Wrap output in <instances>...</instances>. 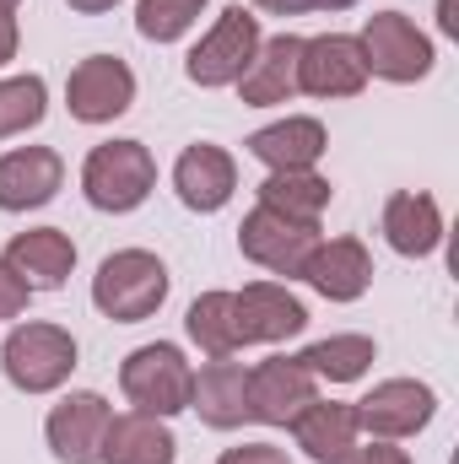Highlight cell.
<instances>
[{
    "label": "cell",
    "instance_id": "cell-1",
    "mask_svg": "<svg viewBox=\"0 0 459 464\" xmlns=\"http://www.w3.org/2000/svg\"><path fill=\"white\" fill-rule=\"evenodd\" d=\"M93 303L114 324H141L168 303V265L146 248H119L93 276Z\"/></svg>",
    "mask_w": 459,
    "mask_h": 464
},
{
    "label": "cell",
    "instance_id": "cell-2",
    "mask_svg": "<svg viewBox=\"0 0 459 464\" xmlns=\"http://www.w3.org/2000/svg\"><path fill=\"white\" fill-rule=\"evenodd\" d=\"M151 184H157V157L141 140H103L82 162V195H87V206H98L109 217L135 211L151 195Z\"/></svg>",
    "mask_w": 459,
    "mask_h": 464
},
{
    "label": "cell",
    "instance_id": "cell-3",
    "mask_svg": "<svg viewBox=\"0 0 459 464\" xmlns=\"http://www.w3.org/2000/svg\"><path fill=\"white\" fill-rule=\"evenodd\" d=\"M190 383H195V367L184 362V351L173 341H151V346H135L119 367V389L135 411L146 416H179L190 411Z\"/></svg>",
    "mask_w": 459,
    "mask_h": 464
},
{
    "label": "cell",
    "instance_id": "cell-4",
    "mask_svg": "<svg viewBox=\"0 0 459 464\" xmlns=\"http://www.w3.org/2000/svg\"><path fill=\"white\" fill-rule=\"evenodd\" d=\"M0 367L11 378V389L22 394H54L71 372H76V335L60 324H16L0 346Z\"/></svg>",
    "mask_w": 459,
    "mask_h": 464
},
{
    "label": "cell",
    "instance_id": "cell-5",
    "mask_svg": "<svg viewBox=\"0 0 459 464\" xmlns=\"http://www.w3.org/2000/svg\"><path fill=\"white\" fill-rule=\"evenodd\" d=\"M356 49H362V65L367 76L378 82H395V87H411L422 76H433V38L405 16V11H378L362 22L356 33Z\"/></svg>",
    "mask_w": 459,
    "mask_h": 464
},
{
    "label": "cell",
    "instance_id": "cell-6",
    "mask_svg": "<svg viewBox=\"0 0 459 464\" xmlns=\"http://www.w3.org/2000/svg\"><path fill=\"white\" fill-rule=\"evenodd\" d=\"M259 16L249 11V5H228L217 22H211V33L190 49V60H184V76L195 82V87H238V76L249 71V60H254V49H259Z\"/></svg>",
    "mask_w": 459,
    "mask_h": 464
},
{
    "label": "cell",
    "instance_id": "cell-7",
    "mask_svg": "<svg viewBox=\"0 0 459 464\" xmlns=\"http://www.w3.org/2000/svg\"><path fill=\"white\" fill-rule=\"evenodd\" d=\"M433 411H438V394L422 378H384L356 400V427L367 438L400 443V438H416L433 421Z\"/></svg>",
    "mask_w": 459,
    "mask_h": 464
},
{
    "label": "cell",
    "instance_id": "cell-8",
    "mask_svg": "<svg viewBox=\"0 0 459 464\" xmlns=\"http://www.w3.org/2000/svg\"><path fill=\"white\" fill-rule=\"evenodd\" d=\"M319 400V378L298 356H265L249 367V416L265 427H292L303 405Z\"/></svg>",
    "mask_w": 459,
    "mask_h": 464
},
{
    "label": "cell",
    "instance_id": "cell-9",
    "mask_svg": "<svg viewBox=\"0 0 459 464\" xmlns=\"http://www.w3.org/2000/svg\"><path fill=\"white\" fill-rule=\"evenodd\" d=\"M65 103L82 124H114L135 103V71L119 54H87L65 82Z\"/></svg>",
    "mask_w": 459,
    "mask_h": 464
},
{
    "label": "cell",
    "instance_id": "cell-10",
    "mask_svg": "<svg viewBox=\"0 0 459 464\" xmlns=\"http://www.w3.org/2000/svg\"><path fill=\"white\" fill-rule=\"evenodd\" d=\"M109 421H114V405H109L103 394L82 389V394H65V400L49 411L44 438H49V449H54L60 464H98L103 459V432H109Z\"/></svg>",
    "mask_w": 459,
    "mask_h": 464
},
{
    "label": "cell",
    "instance_id": "cell-11",
    "mask_svg": "<svg viewBox=\"0 0 459 464\" xmlns=\"http://www.w3.org/2000/svg\"><path fill=\"white\" fill-rule=\"evenodd\" d=\"M314 243H319V227L287 222V217H276V211H265V206H254V211L243 217V227H238L243 259H254V265L270 270V276H303Z\"/></svg>",
    "mask_w": 459,
    "mask_h": 464
},
{
    "label": "cell",
    "instance_id": "cell-12",
    "mask_svg": "<svg viewBox=\"0 0 459 464\" xmlns=\"http://www.w3.org/2000/svg\"><path fill=\"white\" fill-rule=\"evenodd\" d=\"M367 87V65L351 33H319L303 38V60H298V92L308 98H356Z\"/></svg>",
    "mask_w": 459,
    "mask_h": 464
},
{
    "label": "cell",
    "instance_id": "cell-13",
    "mask_svg": "<svg viewBox=\"0 0 459 464\" xmlns=\"http://www.w3.org/2000/svg\"><path fill=\"white\" fill-rule=\"evenodd\" d=\"M232 319H238L243 346H276L308 324V308H303V297H292L276 281H249L243 292H232Z\"/></svg>",
    "mask_w": 459,
    "mask_h": 464
},
{
    "label": "cell",
    "instance_id": "cell-14",
    "mask_svg": "<svg viewBox=\"0 0 459 464\" xmlns=\"http://www.w3.org/2000/svg\"><path fill=\"white\" fill-rule=\"evenodd\" d=\"M0 259L27 292H60L71 281V270H76V243L60 227H27L5 243Z\"/></svg>",
    "mask_w": 459,
    "mask_h": 464
},
{
    "label": "cell",
    "instance_id": "cell-15",
    "mask_svg": "<svg viewBox=\"0 0 459 464\" xmlns=\"http://www.w3.org/2000/svg\"><path fill=\"white\" fill-rule=\"evenodd\" d=\"M298 60H303V38L298 33H276V38H259L249 71L238 76V98L249 109H276V103H292L298 98Z\"/></svg>",
    "mask_w": 459,
    "mask_h": 464
},
{
    "label": "cell",
    "instance_id": "cell-16",
    "mask_svg": "<svg viewBox=\"0 0 459 464\" xmlns=\"http://www.w3.org/2000/svg\"><path fill=\"white\" fill-rule=\"evenodd\" d=\"M303 281L330 303H356L373 286V254L362 237H319L303 265Z\"/></svg>",
    "mask_w": 459,
    "mask_h": 464
},
{
    "label": "cell",
    "instance_id": "cell-17",
    "mask_svg": "<svg viewBox=\"0 0 459 464\" xmlns=\"http://www.w3.org/2000/svg\"><path fill=\"white\" fill-rule=\"evenodd\" d=\"M65 162L49 146H16L0 157V211H38L60 195Z\"/></svg>",
    "mask_w": 459,
    "mask_h": 464
},
{
    "label": "cell",
    "instance_id": "cell-18",
    "mask_svg": "<svg viewBox=\"0 0 459 464\" xmlns=\"http://www.w3.org/2000/svg\"><path fill=\"white\" fill-rule=\"evenodd\" d=\"M173 189H179V200H184L190 211L211 217V211H222V206H228L232 189H238V162H232L222 146L195 140V146L173 162Z\"/></svg>",
    "mask_w": 459,
    "mask_h": 464
},
{
    "label": "cell",
    "instance_id": "cell-19",
    "mask_svg": "<svg viewBox=\"0 0 459 464\" xmlns=\"http://www.w3.org/2000/svg\"><path fill=\"white\" fill-rule=\"evenodd\" d=\"M190 411H200V421L217 427V432L254 421L249 416V367L232 362V356H211L190 383Z\"/></svg>",
    "mask_w": 459,
    "mask_h": 464
},
{
    "label": "cell",
    "instance_id": "cell-20",
    "mask_svg": "<svg viewBox=\"0 0 459 464\" xmlns=\"http://www.w3.org/2000/svg\"><path fill=\"white\" fill-rule=\"evenodd\" d=\"M384 237L405 259L438 254V243H444V211H438V200L422 195V189H395L384 200Z\"/></svg>",
    "mask_w": 459,
    "mask_h": 464
},
{
    "label": "cell",
    "instance_id": "cell-21",
    "mask_svg": "<svg viewBox=\"0 0 459 464\" xmlns=\"http://www.w3.org/2000/svg\"><path fill=\"white\" fill-rule=\"evenodd\" d=\"M249 151H254L270 173H287V168H314V162L330 151V135H325L319 119L287 114V119H276V124H265V130H254V135H249Z\"/></svg>",
    "mask_w": 459,
    "mask_h": 464
},
{
    "label": "cell",
    "instance_id": "cell-22",
    "mask_svg": "<svg viewBox=\"0 0 459 464\" xmlns=\"http://www.w3.org/2000/svg\"><path fill=\"white\" fill-rule=\"evenodd\" d=\"M179 459V438L168 432L162 416L146 411H124L103 432V459L98 464H173Z\"/></svg>",
    "mask_w": 459,
    "mask_h": 464
},
{
    "label": "cell",
    "instance_id": "cell-23",
    "mask_svg": "<svg viewBox=\"0 0 459 464\" xmlns=\"http://www.w3.org/2000/svg\"><path fill=\"white\" fill-rule=\"evenodd\" d=\"M292 432H298V449L308 454L314 464H336L356 443V405H341V400H314V405H303L298 411V421H292Z\"/></svg>",
    "mask_w": 459,
    "mask_h": 464
},
{
    "label": "cell",
    "instance_id": "cell-24",
    "mask_svg": "<svg viewBox=\"0 0 459 464\" xmlns=\"http://www.w3.org/2000/svg\"><path fill=\"white\" fill-rule=\"evenodd\" d=\"M259 206L287 217V222H303V227H319L325 206H330V179H319L314 168H287V173H270L259 184Z\"/></svg>",
    "mask_w": 459,
    "mask_h": 464
},
{
    "label": "cell",
    "instance_id": "cell-25",
    "mask_svg": "<svg viewBox=\"0 0 459 464\" xmlns=\"http://www.w3.org/2000/svg\"><path fill=\"white\" fill-rule=\"evenodd\" d=\"M373 356H378V346L367 335H330V341H314L298 362L325 383H356L373 367Z\"/></svg>",
    "mask_w": 459,
    "mask_h": 464
},
{
    "label": "cell",
    "instance_id": "cell-26",
    "mask_svg": "<svg viewBox=\"0 0 459 464\" xmlns=\"http://www.w3.org/2000/svg\"><path fill=\"white\" fill-rule=\"evenodd\" d=\"M184 330H190V341L206 351V356H232V351L243 346L238 341V319H232V292L195 297L190 314H184Z\"/></svg>",
    "mask_w": 459,
    "mask_h": 464
},
{
    "label": "cell",
    "instance_id": "cell-27",
    "mask_svg": "<svg viewBox=\"0 0 459 464\" xmlns=\"http://www.w3.org/2000/svg\"><path fill=\"white\" fill-rule=\"evenodd\" d=\"M49 114V87H44V76H5L0 82V140H11V135H27L33 124H44Z\"/></svg>",
    "mask_w": 459,
    "mask_h": 464
},
{
    "label": "cell",
    "instance_id": "cell-28",
    "mask_svg": "<svg viewBox=\"0 0 459 464\" xmlns=\"http://www.w3.org/2000/svg\"><path fill=\"white\" fill-rule=\"evenodd\" d=\"M206 0H135V33L151 44H173L200 22Z\"/></svg>",
    "mask_w": 459,
    "mask_h": 464
},
{
    "label": "cell",
    "instance_id": "cell-29",
    "mask_svg": "<svg viewBox=\"0 0 459 464\" xmlns=\"http://www.w3.org/2000/svg\"><path fill=\"white\" fill-rule=\"evenodd\" d=\"M336 464H411V454L395 449V443H384V438H373V443H351Z\"/></svg>",
    "mask_w": 459,
    "mask_h": 464
},
{
    "label": "cell",
    "instance_id": "cell-30",
    "mask_svg": "<svg viewBox=\"0 0 459 464\" xmlns=\"http://www.w3.org/2000/svg\"><path fill=\"white\" fill-rule=\"evenodd\" d=\"M217 464H292L276 443H238V449H228Z\"/></svg>",
    "mask_w": 459,
    "mask_h": 464
},
{
    "label": "cell",
    "instance_id": "cell-31",
    "mask_svg": "<svg viewBox=\"0 0 459 464\" xmlns=\"http://www.w3.org/2000/svg\"><path fill=\"white\" fill-rule=\"evenodd\" d=\"M27 297H33V292H27V286L5 270V259H0V319H16V314L27 308Z\"/></svg>",
    "mask_w": 459,
    "mask_h": 464
},
{
    "label": "cell",
    "instance_id": "cell-32",
    "mask_svg": "<svg viewBox=\"0 0 459 464\" xmlns=\"http://www.w3.org/2000/svg\"><path fill=\"white\" fill-rule=\"evenodd\" d=\"M16 44H22L16 16H11V11H0V65H11V60H16Z\"/></svg>",
    "mask_w": 459,
    "mask_h": 464
},
{
    "label": "cell",
    "instance_id": "cell-33",
    "mask_svg": "<svg viewBox=\"0 0 459 464\" xmlns=\"http://www.w3.org/2000/svg\"><path fill=\"white\" fill-rule=\"evenodd\" d=\"M259 11H270V16H303L308 11V0H254Z\"/></svg>",
    "mask_w": 459,
    "mask_h": 464
},
{
    "label": "cell",
    "instance_id": "cell-34",
    "mask_svg": "<svg viewBox=\"0 0 459 464\" xmlns=\"http://www.w3.org/2000/svg\"><path fill=\"white\" fill-rule=\"evenodd\" d=\"M438 27L449 38H459V0H438Z\"/></svg>",
    "mask_w": 459,
    "mask_h": 464
},
{
    "label": "cell",
    "instance_id": "cell-35",
    "mask_svg": "<svg viewBox=\"0 0 459 464\" xmlns=\"http://www.w3.org/2000/svg\"><path fill=\"white\" fill-rule=\"evenodd\" d=\"M71 11H82V16H98V11H114L119 0H65Z\"/></svg>",
    "mask_w": 459,
    "mask_h": 464
},
{
    "label": "cell",
    "instance_id": "cell-36",
    "mask_svg": "<svg viewBox=\"0 0 459 464\" xmlns=\"http://www.w3.org/2000/svg\"><path fill=\"white\" fill-rule=\"evenodd\" d=\"M356 0H308V11H351Z\"/></svg>",
    "mask_w": 459,
    "mask_h": 464
},
{
    "label": "cell",
    "instance_id": "cell-37",
    "mask_svg": "<svg viewBox=\"0 0 459 464\" xmlns=\"http://www.w3.org/2000/svg\"><path fill=\"white\" fill-rule=\"evenodd\" d=\"M16 5H22V0H0V11H16Z\"/></svg>",
    "mask_w": 459,
    "mask_h": 464
}]
</instances>
